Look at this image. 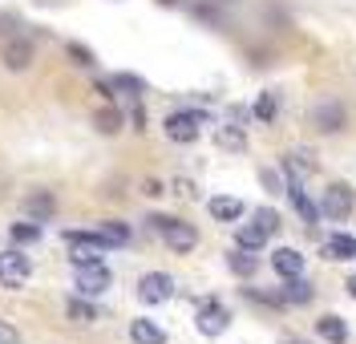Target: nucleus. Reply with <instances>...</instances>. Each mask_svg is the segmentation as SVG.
Wrapping results in <instances>:
<instances>
[{
    "label": "nucleus",
    "instance_id": "f257e3e1",
    "mask_svg": "<svg viewBox=\"0 0 356 344\" xmlns=\"http://www.w3.org/2000/svg\"><path fill=\"white\" fill-rule=\"evenodd\" d=\"M150 227L166 239V247L178 255H186V252H195L199 247V231L191 227V223H182V219H170V215H154L150 219Z\"/></svg>",
    "mask_w": 356,
    "mask_h": 344
},
{
    "label": "nucleus",
    "instance_id": "f03ea898",
    "mask_svg": "<svg viewBox=\"0 0 356 344\" xmlns=\"http://www.w3.org/2000/svg\"><path fill=\"white\" fill-rule=\"evenodd\" d=\"M202 122H207V117H202L199 110H175V114H166L162 130H166V138H170V142L186 146V142H195V138H199Z\"/></svg>",
    "mask_w": 356,
    "mask_h": 344
},
{
    "label": "nucleus",
    "instance_id": "7ed1b4c3",
    "mask_svg": "<svg viewBox=\"0 0 356 344\" xmlns=\"http://www.w3.org/2000/svg\"><path fill=\"white\" fill-rule=\"evenodd\" d=\"M353 206H356V190L348 183H328V190L320 195V211L328 215V219H348L353 215Z\"/></svg>",
    "mask_w": 356,
    "mask_h": 344
},
{
    "label": "nucleus",
    "instance_id": "20e7f679",
    "mask_svg": "<svg viewBox=\"0 0 356 344\" xmlns=\"http://www.w3.org/2000/svg\"><path fill=\"white\" fill-rule=\"evenodd\" d=\"M33 275V263L24 252H0V288H24Z\"/></svg>",
    "mask_w": 356,
    "mask_h": 344
},
{
    "label": "nucleus",
    "instance_id": "39448f33",
    "mask_svg": "<svg viewBox=\"0 0 356 344\" xmlns=\"http://www.w3.org/2000/svg\"><path fill=\"white\" fill-rule=\"evenodd\" d=\"M170 296H175V279L166 272H146L138 279V300L142 304H166Z\"/></svg>",
    "mask_w": 356,
    "mask_h": 344
},
{
    "label": "nucleus",
    "instance_id": "423d86ee",
    "mask_svg": "<svg viewBox=\"0 0 356 344\" xmlns=\"http://www.w3.org/2000/svg\"><path fill=\"white\" fill-rule=\"evenodd\" d=\"M33 57H37V49H33V41H24V37H8L4 49H0V61H4V69H13V73H24V69L33 65Z\"/></svg>",
    "mask_w": 356,
    "mask_h": 344
},
{
    "label": "nucleus",
    "instance_id": "0eeeda50",
    "mask_svg": "<svg viewBox=\"0 0 356 344\" xmlns=\"http://www.w3.org/2000/svg\"><path fill=\"white\" fill-rule=\"evenodd\" d=\"M344 122H348V114H344L340 101H316V110H312V126H316L320 134H340Z\"/></svg>",
    "mask_w": 356,
    "mask_h": 344
},
{
    "label": "nucleus",
    "instance_id": "6e6552de",
    "mask_svg": "<svg viewBox=\"0 0 356 344\" xmlns=\"http://www.w3.org/2000/svg\"><path fill=\"white\" fill-rule=\"evenodd\" d=\"M195 324H199V332H202V336H219V332H227L231 316H227V308H222V304L207 300V304L199 308V316H195Z\"/></svg>",
    "mask_w": 356,
    "mask_h": 344
},
{
    "label": "nucleus",
    "instance_id": "1a4fd4ad",
    "mask_svg": "<svg viewBox=\"0 0 356 344\" xmlns=\"http://www.w3.org/2000/svg\"><path fill=\"white\" fill-rule=\"evenodd\" d=\"M106 288H110V272H106L102 263L77 268V292H81V296H102Z\"/></svg>",
    "mask_w": 356,
    "mask_h": 344
},
{
    "label": "nucleus",
    "instance_id": "9d476101",
    "mask_svg": "<svg viewBox=\"0 0 356 344\" xmlns=\"http://www.w3.org/2000/svg\"><path fill=\"white\" fill-rule=\"evenodd\" d=\"M24 215H29L33 223L53 219V215H57V199H53V190H33V195H24Z\"/></svg>",
    "mask_w": 356,
    "mask_h": 344
},
{
    "label": "nucleus",
    "instance_id": "9b49d317",
    "mask_svg": "<svg viewBox=\"0 0 356 344\" xmlns=\"http://www.w3.org/2000/svg\"><path fill=\"white\" fill-rule=\"evenodd\" d=\"M227 268L239 275V279H251V275L259 272V255L247 252V247H235V252H227Z\"/></svg>",
    "mask_w": 356,
    "mask_h": 344
},
{
    "label": "nucleus",
    "instance_id": "f8f14e48",
    "mask_svg": "<svg viewBox=\"0 0 356 344\" xmlns=\"http://www.w3.org/2000/svg\"><path fill=\"white\" fill-rule=\"evenodd\" d=\"M271 268L284 275V279H291V275H304V255L291 252V247H280V252L271 255Z\"/></svg>",
    "mask_w": 356,
    "mask_h": 344
},
{
    "label": "nucleus",
    "instance_id": "ddd939ff",
    "mask_svg": "<svg viewBox=\"0 0 356 344\" xmlns=\"http://www.w3.org/2000/svg\"><path fill=\"white\" fill-rule=\"evenodd\" d=\"M316 332H320V341H328V344L348 341V324L340 320V316H320V320H316Z\"/></svg>",
    "mask_w": 356,
    "mask_h": 344
},
{
    "label": "nucleus",
    "instance_id": "4468645a",
    "mask_svg": "<svg viewBox=\"0 0 356 344\" xmlns=\"http://www.w3.org/2000/svg\"><path fill=\"white\" fill-rule=\"evenodd\" d=\"M130 336H134V344H166V332H162L154 320H134Z\"/></svg>",
    "mask_w": 356,
    "mask_h": 344
},
{
    "label": "nucleus",
    "instance_id": "2eb2a0df",
    "mask_svg": "<svg viewBox=\"0 0 356 344\" xmlns=\"http://www.w3.org/2000/svg\"><path fill=\"white\" fill-rule=\"evenodd\" d=\"M65 316L73 324H93L97 320V308H93V304H89V296H73L65 304Z\"/></svg>",
    "mask_w": 356,
    "mask_h": 344
},
{
    "label": "nucleus",
    "instance_id": "dca6fc26",
    "mask_svg": "<svg viewBox=\"0 0 356 344\" xmlns=\"http://www.w3.org/2000/svg\"><path fill=\"white\" fill-rule=\"evenodd\" d=\"M324 255H328V259H356V239L353 235H328Z\"/></svg>",
    "mask_w": 356,
    "mask_h": 344
},
{
    "label": "nucleus",
    "instance_id": "f3484780",
    "mask_svg": "<svg viewBox=\"0 0 356 344\" xmlns=\"http://www.w3.org/2000/svg\"><path fill=\"white\" fill-rule=\"evenodd\" d=\"M211 215H215L219 223H235V219L243 215V203H239V199H227V195H219V199H211Z\"/></svg>",
    "mask_w": 356,
    "mask_h": 344
},
{
    "label": "nucleus",
    "instance_id": "a211bd4d",
    "mask_svg": "<svg viewBox=\"0 0 356 344\" xmlns=\"http://www.w3.org/2000/svg\"><path fill=\"white\" fill-rule=\"evenodd\" d=\"M280 296H284V304H308V300H312V284L304 279V275H291Z\"/></svg>",
    "mask_w": 356,
    "mask_h": 344
},
{
    "label": "nucleus",
    "instance_id": "6ab92c4d",
    "mask_svg": "<svg viewBox=\"0 0 356 344\" xmlns=\"http://www.w3.org/2000/svg\"><path fill=\"white\" fill-rule=\"evenodd\" d=\"M122 122H126V117H122V110H113V106H106V110H97V114H93V126H97L102 134H118V130H122Z\"/></svg>",
    "mask_w": 356,
    "mask_h": 344
},
{
    "label": "nucleus",
    "instance_id": "aec40b11",
    "mask_svg": "<svg viewBox=\"0 0 356 344\" xmlns=\"http://www.w3.org/2000/svg\"><path fill=\"white\" fill-rule=\"evenodd\" d=\"M267 239H271V235H267L264 227H255V223H251V227H239V235H235V243H239V247H247V252H259Z\"/></svg>",
    "mask_w": 356,
    "mask_h": 344
},
{
    "label": "nucleus",
    "instance_id": "412c9836",
    "mask_svg": "<svg viewBox=\"0 0 356 344\" xmlns=\"http://www.w3.org/2000/svg\"><path fill=\"white\" fill-rule=\"evenodd\" d=\"M251 114L259 117L264 126H271V122H275V93H259L255 106H251Z\"/></svg>",
    "mask_w": 356,
    "mask_h": 344
},
{
    "label": "nucleus",
    "instance_id": "4be33fe9",
    "mask_svg": "<svg viewBox=\"0 0 356 344\" xmlns=\"http://www.w3.org/2000/svg\"><path fill=\"white\" fill-rule=\"evenodd\" d=\"M219 146H222V150H243V146H247L243 130H239V126H222V130H219Z\"/></svg>",
    "mask_w": 356,
    "mask_h": 344
},
{
    "label": "nucleus",
    "instance_id": "5701e85b",
    "mask_svg": "<svg viewBox=\"0 0 356 344\" xmlns=\"http://www.w3.org/2000/svg\"><path fill=\"white\" fill-rule=\"evenodd\" d=\"M102 235H106V243H110V247L130 243V227H126V223H102Z\"/></svg>",
    "mask_w": 356,
    "mask_h": 344
},
{
    "label": "nucleus",
    "instance_id": "b1692460",
    "mask_svg": "<svg viewBox=\"0 0 356 344\" xmlns=\"http://www.w3.org/2000/svg\"><path fill=\"white\" fill-rule=\"evenodd\" d=\"M110 85H113V90H126L130 97H138V93L146 90V81H142V77H134V73H118Z\"/></svg>",
    "mask_w": 356,
    "mask_h": 344
},
{
    "label": "nucleus",
    "instance_id": "393cba45",
    "mask_svg": "<svg viewBox=\"0 0 356 344\" xmlns=\"http://www.w3.org/2000/svg\"><path fill=\"white\" fill-rule=\"evenodd\" d=\"M255 227H264L267 235H275V231H280V211H271V206H259V211H255Z\"/></svg>",
    "mask_w": 356,
    "mask_h": 344
},
{
    "label": "nucleus",
    "instance_id": "a878e982",
    "mask_svg": "<svg viewBox=\"0 0 356 344\" xmlns=\"http://www.w3.org/2000/svg\"><path fill=\"white\" fill-rule=\"evenodd\" d=\"M65 53H69V61H73V65H81V69H93V53H89L86 45H77V41H69V45H65Z\"/></svg>",
    "mask_w": 356,
    "mask_h": 344
},
{
    "label": "nucleus",
    "instance_id": "bb28decb",
    "mask_svg": "<svg viewBox=\"0 0 356 344\" xmlns=\"http://www.w3.org/2000/svg\"><path fill=\"white\" fill-rule=\"evenodd\" d=\"M13 239L33 243V239H41V227H37V223H17V227H13Z\"/></svg>",
    "mask_w": 356,
    "mask_h": 344
},
{
    "label": "nucleus",
    "instance_id": "cd10ccee",
    "mask_svg": "<svg viewBox=\"0 0 356 344\" xmlns=\"http://www.w3.org/2000/svg\"><path fill=\"white\" fill-rule=\"evenodd\" d=\"M13 28H21V17H17V13H8V8H0V37H4V33H13Z\"/></svg>",
    "mask_w": 356,
    "mask_h": 344
},
{
    "label": "nucleus",
    "instance_id": "c85d7f7f",
    "mask_svg": "<svg viewBox=\"0 0 356 344\" xmlns=\"http://www.w3.org/2000/svg\"><path fill=\"white\" fill-rule=\"evenodd\" d=\"M259 183H264L271 195H280V190H284V183H280V174H275V170H259Z\"/></svg>",
    "mask_w": 356,
    "mask_h": 344
},
{
    "label": "nucleus",
    "instance_id": "c756f323",
    "mask_svg": "<svg viewBox=\"0 0 356 344\" xmlns=\"http://www.w3.org/2000/svg\"><path fill=\"white\" fill-rule=\"evenodd\" d=\"M0 344H21V332H17L8 320H0Z\"/></svg>",
    "mask_w": 356,
    "mask_h": 344
},
{
    "label": "nucleus",
    "instance_id": "7c9ffc66",
    "mask_svg": "<svg viewBox=\"0 0 356 344\" xmlns=\"http://www.w3.org/2000/svg\"><path fill=\"white\" fill-rule=\"evenodd\" d=\"M348 296L356 300V275H348Z\"/></svg>",
    "mask_w": 356,
    "mask_h": 344
}]
</instances>
